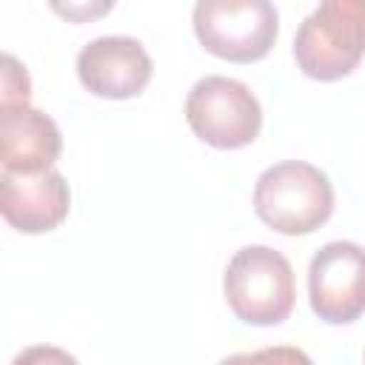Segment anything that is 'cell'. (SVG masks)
Instances as JSON below:
<instances>
[{
	"label": "cell",
	"mask_w": 365,
	"mask_h": 365,
	"mask_svg": "<svg viewBox=\"0 0 365 365\" xmlns=\"http://www.w3.org/2000/svg\"><path fill=\"white\" fill-rule=\"evenodd\" d=\"M71 205V191L63 174H0L3 220L23 234H43L57 228Z\"/></svg>",
	"instance_id": "ba28073f"
},
{
	"label": "cell",
	"mask_w": 365,
	"mask_h": 365,
	"mask_svg": "<svg viewBox=\"0 0 365 365\" xmlns=\"http://www.w3.org/2000/svg\"><path fill=\"white\" fill-rule=\"evenodd\" d=\"M308 297L319 319L354 322L365 311V248L356 242L322 245L308 268Z\"/></svg>",
	"instance_id": "8992f818"
},
{
	"label": "cell",
	"mask_w": 365,
	"mask_h": 365,
	"mask_svg": "<svg viewBox=\"0 0 365 365\" xmlns=\"http://www.w3.org/2000/svg\"><path fill=\"white\" fill-rule=\"evenodd\" d=\"M151 57L134 37H97L77 54L80 83L106 100L137 97L151 80Z\"/></svg>",
	"instance_id": "52a82bcc"
},
{
	"label": "cell",
	"mask_w": 365,
	"mask_h": 365,
	"mask_svg": "<svg viewBox=\"0 0 365 365\" xmlns=\"http://www.w3.org/2000/svg\"><path fill=\"white\" fill-rule=\"evenodd\" d=\"M297 66L314 80H339L365 57V0H325L297 29Z\"/></svg>",
	"instance_id": "7a4b0ae2"
},
{
	"label": "cell",
	"mask_w": 365,
	"mask_h": 365,
	"mask_svg": "<svg viewBox=\"0 0 365 365\" xmlns=\"http://www.w3.org/2000/svg\"><path fill=\"white\" fill-rule=\"evenodd\" d=\"M220 365H314L308 359L305 351L299 348H288V345H277V348H262L254 354H234L225 356Z\"/></svg>",
	"instance_id": "30bf717a"
},
{
	"label": "cell",
	"mask_w": 365,
	"mask_h": 365,
	"mask_svg": "<svg viewBox=\"0 0 365 365\" xmlns=\"http://www.w3.org/2000/svg\"><path fill=\"white\" fill-rule=\"evenodd\" d=\"M254 211L279 234H311L334 211L331 180L302 160L277 163L265 168L254 185Z\"/></svg>",
	"instance_id": "6da1fadb"
},
{
	"label": "cell",
	"mask_w": 365,
	"mask_h": 365,
	"mask_svg": "<svg viewBox=\"0 0 365 365\" xmlns=\"http://www.w3.org/2000/svg\"><path fill=\"white\" fill-rule=\"evenodd\" d=\"M222 291L231 311L248 325H279L297 297L291 262L268 245L240 248L225 268Z\"/></svg>",
	"instance_id": "3957f363"
},
{
	"label": "cell",
	"mask_w": 365,
	"mask_h": 365,
	"mask_svg": "<svg viewBox=\"0 0 365 365\" xmlns=\"http://www.w3.org/2000/svg\"><path fill=\"white\" fill-rule=\"evenodd\" d=\"M194 31L205 51L231 63H254L271 51L279 14L268 0H200Z\"/></svg>",
	"instance_id": "277c9868"
},
{
	"label": "cell",
	"mask_w": 365,
	"mask_h": 365,
	"mask_svg": "<svg viewBox=\"0 0 365 365\" xmlns=\"http://www.w3.org/2000/svg\"><path fill=\"white\" fill-rule=\"evenodd\" d=\"M63 137L57 123L31 106H6L0 111V157L9 174L51 171Z\"/></svg>",
	"instance_id": "9c48e42d"
},
{
	"label": "cell",
	"mask_w": 365,
	"mask_h": 365,
	"mask_svg": "<svg viewBox=\"0 0 365 365\" xmlns=\"http://www.w3.org/2000/svg\"><path fill=\"white\" fill-rule=\"evenodd\" d=\"M3 108L6 106H29V74L11 57L3 54Z\"/></svg>",
	"instance_id": "8fae6325"
},
{
	"label": "cell",
	"mask_w": 365,
	"mask_h": 365,
	"mask_svg": "<svg viewBox=\"0 0 365 365\" xmlns=\"http://www.w3.org/2000/svg\"><path fill=\"white\" fill-rule=\"evenodd\" d=\"M11 365H77V359L63 351V348H54V345H31L26 351H20Z\"/></svg>",
	"instance_id": "7c38bea8"
},
{
	"label": "cell",
	"mask_w": 365,
	"mask_h": 365,
	"mask_svg": "<svg viewBox=\"0 0 365 365\" xmlns=\"http://www.w3.org/2000/svg\"><path fill=\"white\" fill-rule=\"evenodd\" d=\"M54 9L63 11V14H68V17H77V20H80L83 14H91V17H94V14H103V11H108L111 6H103V9H94V6H54Z\"/></svg>",
	"instance_id": "4fadbf2b"
},
{
	"label": "cell",
	"mask_w": 365,
	"mask_h": 365,
	"mask_svg": "<svg viewBox=\"0 0 365 365\" xmlns=\"http://www.w3.org/2000/svg\"><path fill=\"white\" fill-rule=\"evenodd\" d=\"M185 120L202 143L214 148H242L257 140L262 108L245 83L211 74L188 91Z\"/></svg>",
	"instance_id": "5b68a950"
}]
</instances>
